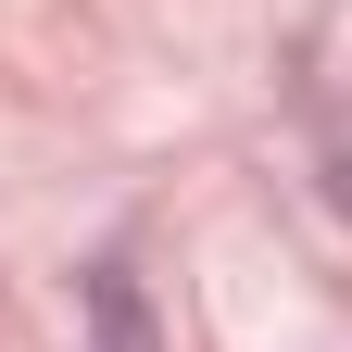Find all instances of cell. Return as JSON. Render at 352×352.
Returning a JSON list of instances; mask_svg holds the SVG:
<instances>
[{"label":"cell","instance_id":"6da1fadb","mask_svg":"<svg viewBox=\"0 0 352 352\" xmlns=\"http://www.w3.org/2000/svg\"><path fill=\"white\" fill-rule=\"evenodd\" d=\"M88 327H101V352H164V340H151V302H139L126 264H88Z\"/></svg>","mask_w":352,"mask_h":352}]
</instances>
